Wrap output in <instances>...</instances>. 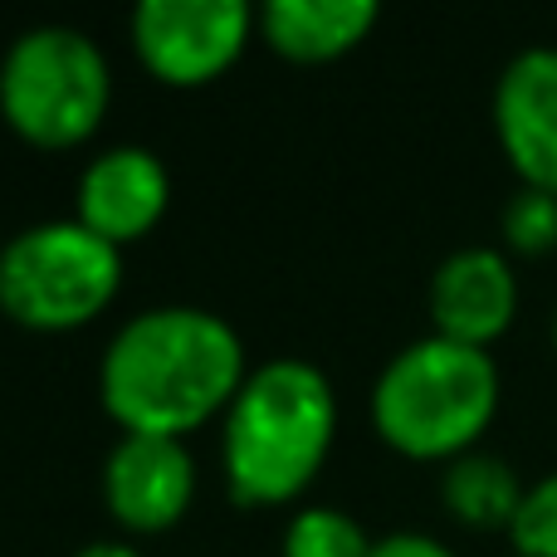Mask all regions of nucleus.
Listing matches in <instances>:
<instances>
[{"instance_id": "obj_6", "label": "nucleus", "mask_w": 557, "mask_h": 557, "mask_svg": "<svg viewBox=\"0 0 557 557\" xmlns=\"http://www.w3.org/2000/svg\"><path fill=\"white\" fill-rule=\"evenodd\" d=\"M250 0H137L127 15L133 49L162 84L191 88L240 59L255 29Z\"/></svg>"}, {"instance_id": "obj_10", "label": "nucleus", "mask_w": 557, "mask_h": 557, "mask_svg": "<svg viewBox=\"0 0 557 557\" xmlns=\"http://www.w3.org/2000/svg\"><path fill=\"white\" fill-rule=\"evenodd\" d=\"M166 201H172V172H166L162 157L143 143H117L103 147L84 166L74 215L123 250L127 240L147 235L162 221Z\"/></svg>"}, {"instance_id": "obj_16", "label": "nucleus", "mask_w": 557, "mask_h": 557, "mask_svg": "<svg viewBox=\"0 0 557 557\" xmlns=\"http://www.w3.org/2000/svg\"><path fill=\"white\" fill-rule=\"evenodd\" d=\"M367 557H460V553L445 548V543L431 539V533L396 529V533H382V539L372 543V553H367Z\"/></svg>"}, {"instance_id": "obj_7", "label": "nucleus", "mask_w": 557, "mask_h": 557, "mask_svg": "<svg viewBox=\"0 0 557 557\" xmlns=\"http://www.w3.org/2000/svg\"><path fill=\"white\" fill-rule=\"evenodd\" d=\"M494 133L519 182L557 196V45H529L499 69Z\"/></svg>"}, {"instance_id": "obj_4", "label": "nucleus", "mask_w": 557, "mask_h": 557, "mask_svg": "<svg viewBox=\"0 0 557 557\" xmlns=\"http://www.w3.org/2000/svg\"><path fill=\"white\" fill-rule=\"evenodd\" d=\"M113 103V69L88 29L29 25L0 54V117L35 147H74Z\"/></svg>"}, {"instance_id": "obj_14", "label": "nucleus", "mask_w": 557, "mask_h": 557, "mask_svg": "<svg viewBox=\"0 0 557 557\" xmlns=\"http://www.w3.org/2000/svg\"><path fill=\"white\" fill-rule=\"evenodd\" d=\"M504 245L519 255H548L557 250V196L539 186H519L499 211Z\"/></svg>"}, {"instance_id": "obj_17", "label": "nucleus", "mask_w": 557, "mask_h": 557, "mask_svg": "<svg viewBox=\"0 0 557 557\" xmlns=\"http://www.w3.org/2000/svg\"><path fill=\"white\" fill-rule=\"evenodd\" d=\"M74 557H143L133 548V543H117V539H94V543H84Z\"/></svg>"}, {"instance_id": "obj_12", "label": "nucleus", "mask_w": 557, "mask_h": 557, "mask_svg": "<svg viewBox=\"0 0 557 557\" xmlns=\"http://www.w3.org/2000/svg\"><path fill=\"white\" fill-rule=\"evenodd\" d=\"M523 490H529V484L519 480V470H513L504 455H490V450H465L441 470L445 509H450L460 523H470V529H504L509 533Z\"/></svg>"}, {"instance_id": "obj_3", "label": "nucleus", "mask_w": 557, "mask_h": 557, "mask_svg": "<svg viewBox=\"0 0 557 557\" xmlns=\"http://www.w3.org/2000/svg\"><path fill=\"white\" fill-rule=\"evenodd\" d=\"M499 362L490 347L425 333L392 352L372 382V425L411 460H445L480 450L499 411Z\"/></svg>"}, {"instance_id": "obj_18", "label": "nucleus", "mask_w": 557, "mask_h": 557, "mask_svg": "<svg viewBox=\"0 0 557 557\" xmlns=\"http://www.w3.org/2000/svg\"><path fill=\"white\" fill-rule=\"evenodd\" d=\"M553 347H557V308H553Z\"/></svg>"}, {"instance_id": "obj_2", "label": "nucleus", "mask_w": 557, "mask_h": 557, "mask_svg": "<svg viewBox=\"0 0 557 557\" xmlns=\"http://www.w3.org/2000/svg\"><path fill=\"white\" fill-rule=\"evenodd\" d=\"M337 435V392L308 357H270L225 411L221 460L240 504H284L323 470Z\"/></svg>"}, {"instance_id": "obj_9", "label": "nucleus", "mask_w": 557, "mask_h": 557, "mask_svg": "<svg viewBox=\"0 0 557 557\" xmlns=\"http://www.w3.org/2000/svg\"><path fill=\"white\" fill-rule=\"evenodd\" d=\"M431 323L441 337L490 347L519 313V274L499 245H460L431 274Z\"/></svg>"}, {"instance_id": "obj_15", "label": "nucleus", "mask_w": 557, "mask_h": 557, "mask_svg": "<svg viewBox=\"0 0 557 557\" xmlns=\"http://www.w3.org/2000/svg\"><path fill=\"white\" fill-rule=\"evenodd\" d=\"M509 543L519 557H557V470L539 474L523 490L519 513L509 523Z\"/></svg>"}, {"instance_id": "obj_13", "label": "nucleus", "mask_w": 557, "mask_h": 557, "mask_svg": "<svg viewBox=\"0 0 557 557\" xmlns=\"http://www.w3.org/2000/svg\"><path fill=\"white\" fill-rule=\"evenodd\" d=\"M376 539L347 509L308 504L284 523V557H367Z\"/></svg>"}, {"instance_id": "obj_1", "label": "nucleus", "mask_w": 557, "mask_h": 557, "mask_svg": "<svg viewBox=\"0 0 557 557\" xmlns=\"http://www.w3.org/2000/svg\"><path fill=\"white\" fill-rule=\"evenodd\" d=\"M245 343L201 304H157L133 313L98 362V396L133 435H176L231 411L245 382Z\"/></svg>"}, {"instance_id": "obj_8", "label": "nucleus", "mask_w": 557, "mask_h": 557, "mask_svg": "<svg viewBox=\"0 0 557 557\" xmlns=\"http://www.w3.org/2000/svg\"><path fill=\"white\" fill-rule=\"evenodd\" d=\"M196 460L176 435L123 431L103 460V499L123 529L162 533L191 509Z\"/></svg>"}, {"instance_id": "obj_5", "label": "nucleus", "mask_w": 557, "mask_h": 557, "mask_svg": "<svg viewBox=\"0 0 557 557\" xmlns=\"http://www.w3.org/2000/svg\"><path fill=\"white\" fill-rule=\"evenodd\" d=\"M123 284V250L78 215H54L0 245V308L20 327L64 333L94 323Z\"/></svg>"}, {"instance_id": "obj_11", "label": "nucleus", "mask_w": 557, "mask_h": 557, "mask_svg": "<svg viewBox=\"0 0 557 557\" xmlns=\"http://www.w3.org/2000/svg\"><path fill=\"white\" fill-rule=\"evenodd\" d=\"M376 15H382L376 0H270L260 10V25L284 59L318 64V59H337L357 39H367Z\"/></svg>"}]
</instances>
